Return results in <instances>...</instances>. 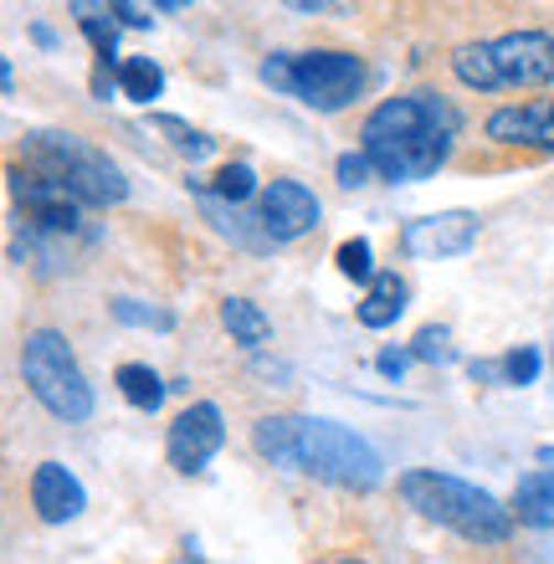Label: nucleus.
I'll return each instance as SVG.
<instances>
[{
  "instance_id": "1",
  "label": "nucleus",
  "mask_w": 554,
  "mask_h": 564,
  "mask_svg": "<svg viewBox=\"0 0 554 564\" xmlns=\"http://www.w3.org/2000/svg\"><path fill=\"white\" fill-rule=\"evenodd\" d=\"M457 134H463V113L452 108V98L401 93V98H385V104H374L365 113L360 149L380 180L416 185V180H432L452 160Z\"/></svg>"
},
{
  "instance_id": "2",
  "label": "nucleus",
  "mask_w": 554,
  "mask_h": 564,
  "mask_svg": "<svg viewBox=\"0 0 554 564\" xmlns=\"http://www.w3.org/2000/svg\"><path fill=\"white\" fill-rule=\"evenodd\" d=\"M257 457H268L283 473H308L318 482L349 492H374L385 482V462L365 436L324 416H262L252 426Z\"/></svg>"
},
{
  "instance_id": "3",
  "label": "nucleus",
  "mask_w": 554,
  "mask_h": 564,
  "mask_svg": "<svg viewBox=\"0 0 554 564\" xmlns=\"http://www.w3.org/2000/svg\"><path fill=\"white\" fill-rule=\"evenodd\" d=\"M395 488H401L405 508H416L421 519L442 523L472 544H503L513 534V508H503L478 482H463V477L436 473V467H411V473H401Z\"/></svg>"
},
{
  "instance_id": "4",
  "label": "nucleus",
  "mask_w": 554,
  "mask_h": 564,
  "mask_svg": "<svg viewBox=\"0 0 554 564\" xmlns=\"http://www.w3.org/2000/svg\"><path fill=\"white\" fill-rule=\"evenodd\" d=\"M21 154H26L31 175L62 185V191L73 195V200H83L88 210H108L129 195V180H123L119 164L108 160L98 144H88V139H77V134L36 129V134L21 139Z\"/></svg>"
},
{
  "instance_id": "5",
  "label": "nucleus",
  "mask_w": 554,
  "mask_h": 564,
  "mask_svg": "<svg viewBox=\"0 0 554 564\" xmlns=\"http://www.w3.org/2000/svg\"><path fill=\"white\" fill-rule=\"evenodd\" d=\"M452 73L472 93L544 88L554 83V36L550 31H503L493 42H467L452 52Z\"/></svg>"
},
{
  "instance_id": "6",
  "label": "nucleus",
  "mask_w": 554,
  "mask_h": 564,
  "mask_svg": "<svg viewBox=\"0 0 554 564\" xmlns=\"http://www.w3.org/2000/svg\"><path fill=\"white\" fill-rule=\"evenodd\" d=\"M262 83L278 93H293L303 108L314 113H339L365 93V62L355 52H272L262 62Z\"/></svg>"
},
{
  "instance_id": "7",
  "label": "nucleus",
  "mask_w": 554,
  "mask_h": 564,
  "mask_svg": "<svg viewBox=\"0 0 554 564\" xmlns=\"http://www.w3.org/2000/svg\"><path fill=\"white\" fill-rule=\"evenodd\" d=\"M21 380L57 421H88L93 416V386L77 365L73 344L57 328H31L21 344Z\"/></svg>"
},
{
  "instance_id": "8",
  "label": "nucleus",
  "mask_w": 554,
  "mask_h": 564,
  "mask_svg": "<svg viewBox=\"0 0 554 564\" xmlns=\"http://www.w3.org/2000/svg\"><path fill=\"white\" fill-rule=\"evenodd\" d=\"M324 216L318 195L303 185V180H272L268 191L257 195V237L268 247H283V241L308 237Z\"/></svg>"
},
{
  "instance_id": "9",
  "label": "nucleus",
  "mask_w": 554,
  "mask_h": 564,
  "mask_svg": "<svg viewBox=\"0 0 554 564\" xmlns=\"http://www.w3.org/2000/svg\"><path fill=\"white\" fill-rule=\"evenodd\" d=\"M226 442V421H221V405L216 401H195L185 405L181 416L170 421V436H165V457L175 473L195 477V473H206L210 457L221 452Z\"/></svg>"
},
{
  "instance_id": "10",
  "label": "nucleus",
  "mask_w": 554,
  "mask_h": 564,
  "mask_svg": "<svg viewBox=\"0 0 554 564\" xmlns=\"http://www.w3.org/2000/svg\"><path fill=\"white\" fill-rule=\"evenodd\" d=\"M478 241V216L472 210H436V216H421L401 231V247L421 262H447V257L472 252Z\"/></svg>"
},
{
  "instance_id": "11",
  "label": "nucleus",
  "mask_w": 554,
  "mask_h": 564,
  "mask_svg": "<svg viewBox=\"0 0 554 564\" xmlns=\"http://www.w3.org/2000/svg\"><path fill=\"white\" fill-rule=\"evenodd\" d=\"M482 134L493 144H513V149H540L554 154V98H534V104H513L488 113Z\"/></svg>"
},
{
  "instance_id": "12",
  "label": "nucleus",
  "mask_w": 554,
  "mask_h": 564,
  "mask_svg": "<svg viewBox=\"0 0 554 564\" xmlns=\"http://www.w3.org/2000/svg\"><path fill=\"white\" fill-rule=\"evenodd\" d=\"M31 508H36L42 523H67L88 508V492H83V482L73 477V467L36 462V473H31Z\"/></svg>"
},
{
  "instance_id": "13",
  "label": "nucleus",
  "mask_w": 554,
  "mask_h": 564,
  "mask_svg": "<svg viewBox=\"0 0 554 564\" xmlns=\"http://www.w3.org/2000/svg\"><path fill=\"white\" fill-rule=\"evenodd\" d=\"M513 519L554 534V467L519 477V488H513Z\"/></svg>"
},
{
  "instance_id": "14",
  "label": "nucleus",
  "mask_w": 554,
  "mask_h": 564,
  "mask_svg": "<svg viewBox=\"0 0 554 564\" xmlns=\"http://www.w3.org/2000/svg\"><path fill=\"white\" fill-rule=\"evenodd\" d=\"M221 324H226V334H231L241 349H262V344L272 339V318L257 308L252 297H226V303H221Z\"/></svg>"
},
{
  "instance_id": "15",
  "label": "nucleus",
  "mask_w": 554,
  "mask_h": 564,
  "mask_svg": "<svg viewBox=\"0 0 554 564\" xmlns=\"http://www.w3.org/2000/svg\"><path fill=\"white\" fill-rule=\"evenodd\" d=\"M401 313H405V282L395 278V272H380V278L370 282L365 303H360V324L365 328H390Z\"/></svg>"
},
{
  "instance_id": "16",
  "label": "nucleus",
  "mask_w": 554,
  "mask_h": 564,
  "mask_svg": "<svg viewBox=\"0 0 554 564\" xmlns=\"http://www.w3.org/2000/svg\"><path fill=\"white\" fill-rule=\"evenodd\" d=\"M113 386H119V395L134 411H160L165 405V380H160V370H150V365H119L113 370Z\"/></svg>"
},
{
  "instance_id": "17",
  "label": "nucleus",
  "mask_w": 554,
  "mask_h": 564,
  "mask_svg": "<svg viewBox=\"0 0 554 564\" xmlns=\"http://www.w3.org/2000/svg\"><path fill=\"white\" fill-rule=\"evenodd\" d=\"M119 88L129 104H154L165 93V73L154 57H123L119 62Z\"/></svg>"
},
{
  "instance_id": "18",
  "label": "nucleus",
  "mask_w": 554,
  "mask_h": 564,
  "mask_svg": "<svg viewBox=\"0 0 554 564\" xmlns=\"http://www.w3.org/2000/svg\"><path fill=\"white\" fill-rule=\"evenodd\" d=\"M200 195L216 200V206H247V200L257 195V170L252 164H226L210 185H200Z\"/></svg>"
},
{
  "instance_id": "19",
  "label": "nucleus",
  "mask_w": 554,
  "mask_h": 564,
  "mask_svg": "<svg viewBox=\"0 0 554 564\" xmlns=\"http://www.w3.org/2000/svg\"><path fill=\"white\" fill-rule=\"evenodd\" d=\"M154 129L181 149V154H191V160H206L210 149H216V139H206L200 129H191L185 119H175V113H154Z\"/></svg>"
},
{
  "instance_id": "20",
  "label": "nucleus",
  "mask_w": 554,
  "mask_h": 564,
  "mask_svg": "<svg viewBox=\"0 0 554 564\" xmlns=\"http://www.w3.org/2000/svg\"><path fill=\"white\" fill-rule=\"evenodd\" d=\"M108 308H113V318H119V324H129V328H160V334H165V328H175V313L154 308V303H139V297H113Z\"/></svg>"
},
{
  "instance_id": "21",
  "label": "nucleus",
  "mask_w": 554,
  "mask_h": 564,
  "mask_svg": "<svg viewBox=\"0 0 554 564\" xmlns=\"http://www.w3.org/2000/svg\"><path fill=\"white\" fill-rule=\"evenodd\" d=\"M411 359H421V365H452L457 359V349H452V328L447 324H426L411 339Z\"/></svg>"
},
{
  "instance_id": "22",
  "label": "nucleus",
  "mask_w": 554,
  "mask_h": 564,
  "mask_svg": "<svg viewBox=\"0 0 554 564\" xmlns=\"http://www.w3.org/2000/svg\"><path fill=\"white\" fill-rule=\"evenodd\" d=\"M334 268L345 272L349 282H374L380 272H374V252H370V241L355 237V241H339V252H334Z\"/></svg>"
},
{
  "instance_id": "23",
  "label": "nucleus",
  "mask_w": 554,
  "mask_h": 564,
  "mask_svg": "<svg viewBox=\"0 0 554 564\" xmlns=\"http://www.w3.org/2000/svg\"><path fill=\"white\" fill-rule=\"evenodd\" d=\"M540 349L534 344H519L513 355H503V386H534L540 380Z\"/></svg>"
},
{
  "instance_id": "24",
  "label": "nucleus",
  "mask_w": 554,
  "mask_h": 564,
  "mask_svg": "<svg viewBox=\"0 0 554 564\" xmlns=\"http://www.w3.org/2000/svg\"><path fill=\"white\" fill-rule=\"evenodd\" d=\"M83 11V31H88L93 52H98V62L108 67V57H113V21H104L108 11H88V6H77Z\"/></svg>"
},
{
  "instance_id": "25",
  "label": "nucleus",
  "mask_w": 554,
  "mask_h": 564,
  "mask_svg": "<svg viewBox=\"0 0 554 564\" xmlns=\"http://www.w3.org/2000/svg\"><path fill=\"white\" fill-rule=\"evenodd\" d=\"M334 170H339V185H345V191H360V185H370V175H374V164L365 160V149L339 154V164H334Z\"/></svg>"
},
{
  "instance_id": "26",
  "label": "nucleus",
  "mask_w": 554,
  "mask_h": 564,
  "mask_svg": "<svg viewBox=\"0 0 554 564\" xmlns=\"http://www.w3.org/2000/svg\"><path fill=\"white\" fill-rule=\"evenodd\" d=\"M405 365H411V349H385V355L374 359V370L385 375V380H401Z\"/></svg>"
},
{
  "instance_id": "27",
  "label": "nucleus",
  "mask_w": 554,
  "mask_h": 564,
  "mask_svg": "<svg viewBox=\"0 0 554 564\" xmlns=\"http://www.w3.org/2000/svg\"><path fill=\"white\" fill-rule=\"evenodd\" d=\"M108 11L119 15L123 26H134V31H144V26H150V21H154V15L144 11V6H134V0H119V6H108Z\"/></svg>"
},
{
  "instance_id": "28",
  "label": "nucleus",
  "mask_w": 554,
  "mask_h": 564,
  "mask_svg": "<svg viewBox=\"0 0 554 564\" xmlns=\"http://www.w3.org/2000/svg\"><path fill=\"white\" fill-rule=\"evenodd\" d=\"M540 457H544V462H554V446H540Z\"/></svg>"
},
{
  "instance_id": "29",
  "label": "nucleus",
  "mask_w": 554,
  "mask_h": 564,
  "mask_svg": "<svg viewBox=\"0 0 554 564\" xmlns=\"http://www.w3.org/2000/svg\"><path fill=\"white\" fill-rule=\"evenodd\" d=\"M329 564H365V560H329Z\"/></svg>"
}]
</instances>
